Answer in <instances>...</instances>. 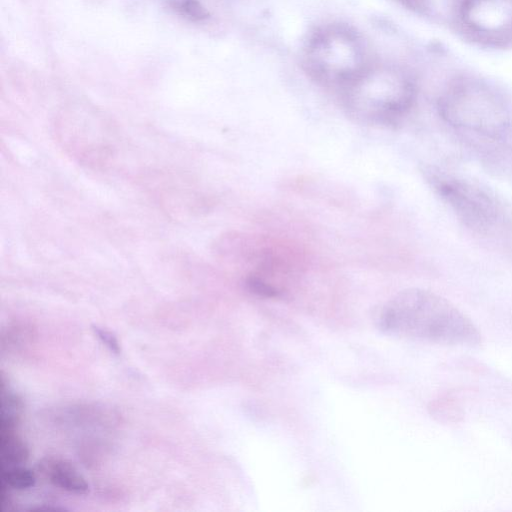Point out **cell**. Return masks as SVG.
Segmentation results:
<instances>
[{"instance_id":"obj_11","label":"cell","mask_w":512,"mask_h":512,"mask_svg":"<svg viewBox=\"0 0 512 512\" xmlns=\"http://www.w3.org/2000/svg\"><path fill=\"white\" fill-rule=\"evenodd\" d=\"M92 330L97 338L114 354H119L121 347L117 337L109 330L99 327L92 326Z\"/></svg>"},{"instance_id":"obj_9","label":"cell","mask_w":512,"mask_h":512,"mask_svg":"<svg viewBox=\"0 0 512 512\" xmlns=\"http://www.w3.org/2000/svg\"><path fill=\"white\" fill-rule=\"evenodd\" d=\"M167 1L175 12L191 21H202L209 16V12L199 0Z\"/></svg>"},{"instance_id":"obj_8","label":"cell","mask_w":512,"mask_h":512,"mask_svg":"<svg viewBox=\"0 0 512 512\" xmlns=\"http://www.w3.org/2000/svg\"><path fill=\"white\" fill-rule=\"evenodd\" d=\"M1 484L14 489L24 490L34 486V473L20 465L1 466Z\"/></svg>"},{"instance_id":"obj_2","label":"cell","mask_w":512,"mask_h":512,"mask_svg":"<svg viewBox=\"0 0 512 512\" xmlns=\"http://www.w3.org/2000/svg\"><path fill=\"white\" fill-rule=\"evenodd\" d=\"M374 60L363 35L354 27L330 22L312 30L303 45L301 65L316 83L342 91Z\"/></svg>"},{"instance_id":"obj_6","label":"cell","mask_w":512,"mask_h":512,"mask_svg":"<svg viewBox=\"0 0 512 512\" xmlns=\"http://www.w3.org/2000/svg\"><path fill=\"white\" fill-rule=\"evenodd\" d=\"M46 476L57 487L75 494H84L89 486L80 472L68 461L48 458L41 464Z\"/></svg>"},{"instance_id":"obj_4","label":"cell","mask_w":512,"mask_h":512,"mask_svg":"<svg viewBox=\"0 0 512 512\" xmlns=\"http://www.w3.org/2000/svg\"><path fill=\"white\" fill-rule=\"evenodd\" d=\"M439 108L450 123L489 134L498 133L508 122L503 98L478 79L455 81L441 96Z\"/></svg>"},{"instance_id":"obj_7","label":"cell","mask_w":512,"mask_h":512,"mask_svg":"<svg viewBox=\"0 0 512 512\" xmlns=\"http://www.w3.org/2000/svg\"><path fill=\"white\" fill-rule=\"evenodd\" d=\"M1 466L21 465L28 458L25 442L14 432V428L0 429Z\"/></svg>"},{"instance_id":"obj_3","label":"cell","mask_w":512,"mask_h":512,"mask_svg":"<svg viewBox=\"0 0 512 512\" xmlns=\"http://www.w3.org/2000/svg\"><path fill=\"white\" fill-rule=\"evenodd\" d=\"M339 93L351 115L369 123L390 124L410 109L416 86L402 67L374 61Z\"/></svg>"},{"instance_id":"obj_5","label":"cell","mask_w":512,"mask_h":512,"mask_svg":"<svg viewBox=\"0 0 512 512\" xmlns=\"http://www.w3.org/2000/svg\"><path fill=\"white\" fill-rule=\"evenodd\" d=\"M459 10L463 24L475 33H499L512 23L506 0H462Z\"/></svg>"},{"instance_id":"obj_12","label":"cell","mask_w":512,"mask_h":512,"mask_svg":"<svg viewBox=\"0 0 512 512\" xmlns=\"http://www.w3.org/2000/svg\"><path fill=\"white\" fill-rule=\"evenodd\" d=\"M64 510H65L64 508L46 506V505L30 508V511H36V512H57V511H64Z\"/></svg>"},{"instance_id":"obj_10","label":"cell","mask_w":512,"mask_h":512,"mask_svg":"<svg viewBox=\"0 0 512 512\" xmlns=\"http://www.w3.org/2000/svg\"><path fill=\"white\" fill-rule=\"evenodd\" d=\"M453 400L446 397L438 401L435 407L438 413L441 412V417L446 421H457L462 415L460 408Z\"/></svg>"},{"instance_id":"obj_1","label":"cell","mask_w":512,"mask_h":512,"mask_svg":"<svg viewBox=\"0 0 512 512\" xmlns=\"http://www.w3.org/2000/svg\"><path fill=\"white\" fill-rule=\"evenodd\" d=\"M383 333L404 339L474 347L481 343L477 326L443 297L423 289H407L388 300L377 312Z\"/></svg>"}]
</instances>
